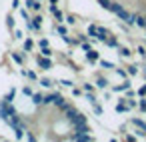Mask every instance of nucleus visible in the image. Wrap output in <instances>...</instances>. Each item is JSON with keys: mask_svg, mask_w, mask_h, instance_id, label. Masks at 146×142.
Instances as JSON below:
<instances>
[{"mask_svg": "<svg viewBox=\"0 0 146 142\" xmlns=\"http://www.w3.org/2000/svg\"><path fill=\"white\" fill-rule=\"evenodd\" d=\"M144 46H146V44H144Z\"/></svg>", "mask_w": 146, "mask_h": 142, "instance_id": "nucleus-45", "label": "nucleus"}, {"mask_svg": "<svg viewBox=\"0 0 146 142\" xmlns=\"http://www.w3.org/2000/svg\"><path fill=\"white\" fill-rule=\"evenodd\" d=\"M62 94L60 92H56V90H50L48 94H44V102H42V108H52V104L60 98Z\"/></svg>", "mask_w": 146, "mask_h": 142, "instance_id": "nucleus-3", "label": "nucleus"}, {"mask_svg": "<svg viewBox=\"0 0 146 142\" xmlns=\"http://www.w3.org/2000/svg\"><path fill=\"white\" fill-rule=\"evenodd\" d=\"M62 42H64V44H68V46H78V38H72L70 34L62 36Z\"/></svg>", "mask_w": 146, "mask_h": 142, "instance_id": "nucleus-28", "label": "nucleus"}, {"mask_svg": "<svg viewBox=\"0 0 146 142\" xmlns=\"http://www.w3.org/2000/svg\"><path fill=\"white\" fill-rule=\"evenodd\" d=\"M94 86H96V90H106V88L110 86V78L104 76V74H96V78H94Z\"/></svg>", "mask_w": 146, "mask_h": 142, "instance_id": "nucleus-4", "label": "nucleus"}, {"mask_svg": "<svg viewBox=\"0 0 146 142\" xmlns=\"http://www.w3.org/2000/svg\"><path fill=\"white\" fill-rule=\"evenodd\" d=\"M116 112H118V114H126V112H130V108H128V104H126V98H120V100H118V104H116Z\"/></svg>", "mask_w": 146, "mask_h": 142, "instance_id": "nucleus-19", "label": "nucleus"}, {"mask_svg": "<svg viewBox=\"0 0 146 142\" xmlns=\"http://www.w3.org/2000/svg\"><path fill=\"white\" fill-rule=\"evenodd\" d=\"M48 2H50V4H58V2H60V0H48Z\"/></svg>", "mask_w": 146, "mask_h": 142, "instance_id": "nucleus-42", "label": "nucleus"}, {"mask_svg": "<svg viewBox=\"0 0 146 142\" xmlns=\"http://www.w3.org/2000/svg\"><path fill=\"white\" fill-rule=\"evenodd\" d=\"M144 88H146V82H144Z\"/></svg>", "mask_w": 146, "mask_h": 142, "instance_id": "nucleus-44", "label": "nucleus"}, {"mask_svg": "<svg viewBox=\"0 0 146 142\" xmlns=\"http://www.w3.org/2000/svg\"><path fill=\"white\" fill-rule=\"evenodd\" d=\"M16 94H18V90H16V88H10V90L2 96V100H4V102H14V100H16Z\"/></svg>", "mask_w": 146, "mask_h": 142, "instance_id": "nucleus-21", "label": "nucleus"}, {"mask_svg": "<svg viewBox=\"0 0 146 142\" xmlns=\"http://www.w3.org/2000/svg\"><path fill=\"white\" fill-rule=\"evenodd\" d=\"M82 96H84V98L88 100V104H90V106L98 102V100H96V94H94V92H82Z\"/></svg>", "mask_w": 146, "mask_h": 142, "instance_id": "nucleus-32", "label": "nucleus"}, {"mask_svg": "<svg viewBox=\"0 0 146 142\" xmlns=\"http://www.w3.org/2000/svg\"><path fill=\"white\" fill-rule=\"evenodd\" d=\"M40 54H42V56H50V58H52V56H54V50H52V46H46V48H40Z\"/></svg>", "mask_w": 146, "mask_h": 142, "instance_id": "nucleus-37", "label": "nucleus"}, {"mask_svg": "<svg viewBox=\"0 0 146 142\" xmlns=\"http://www.w3.org/2000/svg\"><path fill=\"white\" fill-rule=\"evenodd\" d=\"M56 84L62 86V88H72V86H74V80H70V78H58Z\"/></svg>", "mask_w": 146, "mask_h": 142, "instance_id": "nucleus-26", "label": "nucleus"}, {"mask_svg": "<svg viewBox=\"0 0 146 142\" xmlns=\"http://www.w3.org/2000/svg\"><path fill=\"white\" fill-rule=\"evenodd\" d=\"M112 72H114V74H116V76H118V78H120V80H124V78H130V76H128V72H126V68H124V66H122V68H120V66H116V68H114V70H112Z\"/></svg>", "mask_w": 146, "mask_h": 142, "instance_id": "nucleus-25", "label": "nucleus"}, {"mask_svg": "<svg viewBox=\"0 0 146 142\" xmlns=\"http://www.w3.org/2000/svg\"><path fill=\"white\" fill-rule=\"evenodd\" d=\"M42 4H44V2H38V0H26L24 6H26L30 12H40V10H42Z\"/></svg>", "mask_w": 146, "mask_h": 142, "instance_id": "nucleus-15", "label": "nucleus"}, {"mask_svg": "<svg viewBox=\"0 0 146 142\" xmlns=\"http://www.w3.org/2000/svg\"><path fill=\"white\" fill-rule=\"evenodd\" d=\"M18 112V108L14 106V102H4V100H0V120H2L4 124H8L10 116H14Z\"/></svg>", "mask_w": 146, "mask_h": 142, "instance_id": "nucleus-1", "label": "nucleus"}, {"mask_svg": "<svg viewBox=\"0 0 146 142\" xmlns=\"http://www.w3.org/2000/svg\"><path fill=\"white\" fill-rule=\"evenodd\" d=\"M42 102H44V92H32L30 104H32L34 108H42Z\"/></svg>", "mask_w": 146, "mask_h": 142, "instance_id": "nucleus-9", "label": "nucleus"}, {"mask_svg": "<svg viewBox=\"0 0 146 142\" xmlns=\"http://www.w3.org/2000/svg\"><path fill=\"white\" fill-rule=\"evenodd\" d=\"M136 52H138V56H140L142 60H146V46H144V44H138V46H136Z\"/></svg>", "mask_w": 146, "mask_h": 142, "instance_id": "nucleus-36", "label": "nucleus"}, {"mask_svg": "<svg viewBox=\"0 0 146 142\" xmlns=\"http://www.w3.org/2000/svg\"><path fill=\"white\" fill-rule=\"evenodd\" d=\"M38 84H40L44 90H52V88H54V84H56V80H54V78L44 76V78H40V80H38Z\"/></svg>", "mask_w": 146, "mask_h": 142, "instance_id": "nucleus-16", "label": "nucleus"}, {"mask_svg": "<svg viewBox=\"0 0 146 142\" xmlns=\"http://www.w3.org/2000/svg\"><path fill=\"white\" fill-rule=\"evenodd\" d=\"M22 50H24L26 54H28V52H32V50H34V38H30V36H28V38H24V42H22Z\"/></svg>", "mask_w": 146, "mask_h": 142, "instance_id": "nucleus-20", "label": "nucleus"}, {"mask_svg": "<svg viewBox=\"0 0 146 142\" xmlns=\"http://www.w3.org/2000/svg\"><path fill=\"white\" fill-rule=\"evenodd\" d=\"M34 60H36V64H38V68H40V70H50V68L54 66V60H52L50 56L36 54V56H34Z\"/></svg>", "mask_w": 146, "mask_h": 142, "instance_id": "nucleus-2", "label": "nucleus"}, {"mask_svg": "<svg viewBox=\"0 0 146 142\" xmlns=\"http://www.w3.org/2000/svg\"><path fill=\"white\" fill-rule=\"evenodd\" d=\"M92 112H94V116L96 118H100V116H104V108H102V104H92Z\"/></svg>", "mask_w": 146, "mask_h": 142, "instance_id": "nucleus-30", "label": "nucleus"}, {"mask_svg": "<svg viewBox=\"0 0 146 142\" xmlns=\"http://www.w3.org/2000/svg\"><path fill=\"white\" fill-rule=\"evenodd\" d=\"M12 132H14V138H16V140H24L26 126H22V124H14V126H12Z\"/></svg>", "mask_w": 146, "mask_h": 142, "instance_id": "nucleus-14", "label": "nucleus"}, {"mask_svg": "<svg viewBox=\"0 0 146 142\" xmlns=\"http://www.w3.org/2000/svg\"><path fill=\"white\" fill-rule=\"evenodd\" d=\"M6 26H8V30L12 32L14 28H16V16L10 12V14H6Z\"/></svg>", "mask_w": 146, "mask_h": 142, "instance_id": "nucleus-22", "label": "nucleus"}, {"mask_svg": "<svg viewBox=\"0 0 146 142\" xmlns=\"http://www.w3.org/2000/svg\"><path fill=\"white\" fill-rule=\"evenodd\" d=\"M94 90H96L94 82H82V92H94Z\"/></svg>", "mask_w": 146, "mask_h": 142, "instance_id": "nucleus-35", "label": "nucleus"}, {"mask_svg": "<svg viewBox=\"0 0 146 142\" xmlns=\"http://www.w3.org/2000/svg\"><path fill=\"white\" fill-rule=\"evenodd\" d=\"M32 92H34L32 84H26V86H22V90H20V94H22L24 98H30V96H32Z\"/></svg>", "mask_w": 146, "mask_h": 142, "instance_id": "nucleus-29", "label": "nucleus"}, {"mask_svg": "<svg viewBox=\"0 0 146 142\" xmlns=\"http://www.w3.org/2000/svg\"><path fill=\"white\" fill-rule=\"evenodd\" d=\"M142 78H144V82H146V62H142Z\"/></svg>", "mask_w": 146, "mask_h": 142, "instance_id": "nucleus-41", "label": "nucleus"}, {"mask_svg": "<svg viewBox=\"0 0 146 142\" xmlns=\"http://www.w3.org/2000/svg\"><path fill=\"white\" fill-rule=\"evenodd\" d=\"M104 46H108V48H116V50H118V46H120V40H118V36L110 32V34H108V38L104 40Z\"/></svg>", "mask_w": 146, "mask_h": 142, "instance_id": "nucleus-11", "label": "nucleus"}, {"mask_svg": "<svg viewBox=\"0 0 146 142\" xmlns=\"http://www.w3.org/2000/svg\"><path fill=\"white\" fill-rule=\"evenodd\" d=\"M48 12L52 14V18H54L56 22H64V12H62L56 4H50V2H48Z\"/></svg>", "mask_w": 146, "mask_h": 142, "instance_id": "nucleus-6", "label": "nucleus"}, {"mask_svg": "<svg viewBox=\"0 0 146 142\" xmlns=\"http://www.w3.org/2000/svg\"><path fill=\"white\" fill-rule=\"evenodd\" d=\"M52 32H54V34H58L60 38H62V36H66V34H70L68 24H64V22H56V24H54V28H52Z\"/></svg>", "mask_w": 146, "mask_h": 142, "instance_id": "nucleus-8", "label": "nucleus"}, {"mask_svg": "<svg viewBox=\"0 0 146 142\" xmlns=\"http://www.w3.org/2000/svg\"><path fill=\"white\" fill-rule=\"evenodd\" d=\"M26 78H28V80H30L32 84L40 80V78H38V72H36V70H26Z\"/></svg>", "mask_w": 146, "mask_h": 142, "instance_id": "nucleus-31", "label": "nucleus"}, {"mask_svg": "<svg viewBox=\"0 0 146 142\" xmlns=\"http://www.w3.org/2000/svg\"><path fill=\"white\" fill-rule=\"evenodd\" d=\"M142 114H146V96H138V106H136Z\"/></svg>", "mask_w": 146, "mask_h": 142, "instance_id": "nucleus-33", "label": "nucleus"}, {"mask_svg": "<svg viewBox=\"0 0 146 142\" xmlns=\"http://www.w3.org/2000/svg\"><path fill=\"white\" fill-rule=\"evenodd\" d=\"M10 60L18 66V68H22L24 66V60H26V52L22 50V52H10Z\"/></svg>", "mask_w": 146, "mask_h": 142, "instance_id": "nucleus-7", "label": "nucleus"}, {"mask_svg": "<svg viewBox=\"0 0 146 142\" xmlns=\"http://www.w3.org/2000/svg\"><path fill=\"white\" fill-rule=\"evenodd\" d=\"M12 38H14V40H24V30H20V28L16 26V28L12 30Z\"/></svg>", "mask_w": 146, "mask_h": 142, "instance_id": "nucleus-34", "label": "nucleus"}, {"mask_svg": "<svg viewBox=\"0 0 146 142\" xmlns=\"http://www.w3.org/2000/svg\"><path fill=\"white\" fill-rule=\"evenodd\" d=\"M20 6H22V0H12V4H10V8H12V10H18Z\"/></svg>", "mask_w": 146, "mask_h": 142, "instance_id": "nucleus-39", "label": "nucleus"}, {"mask_svg": "<svg viewBox=\"0 0 146 142\" xmlns=\"http://www.w3.org/2000/svg\"><path fill=\"white\" fill-rule=\"evenodd\" d=\"M64 24H68V26H76V24H78V18H76L74 14H64Z\"/></svg>", "mask_w": 146, "mask_h": 142, "instance_id": "nucleus-27", "label": "nucleus"}, {"mask_svg": "<svg viewBox=\"0 0 146 142\" xmlns=\"http://www.w3.org/2000/svg\"><path fill=\"white\" fill-rule=\"evenodd\" d=\"M96 30H98V24L96 22H92L90 26H88V30H86V34H88V38L94 42V38H96Z\"/></svg>", "mask_w": 146, "mask_h": 142, "instance_id": "nucleus-24", "label": "nucleus"}, {"mask_svg": "<svg viewBox=\"0 0 146 142\" xmlns=\"http://www.w3.org/2000/svg\"><path fill=\"white\" fill-rule=\"evenodd\" d=\"M72 96H82V88H72Z\"/></svg>", "mask_w": 146, "mask_h": 142, "instance_id": "nucleus-40", "label": "nucleus"}, {"mask_svg": "<svg viewBox=\"0 0 146 142\" xmlns=\"http://www.w3.org/2000/svg\"><path fill=\"white\" fill-rule=\"evenodd\" d=\"M84 54H86V62H88V64H96V62L100 60V52L94 50V48H90V50L84 52Z\"/></svg>", "mask_w": 146, "mask_h": 142, "instance_id": "nucleus-13", "label": "nucleus"}, {"mask_svg": "<svg viewBox=\"0 0 146 142\" xmlns=\"http://www.w3.org/2000/svg\"><path fill=\"white\" fill-rule=\"evenodd\" d=\"M134 24H136L138 28H142V30H144V26H146V14H136Z\"/></svg>", "mask_w": 146, "mask_h": 142, "instance_id": "nucleus-23", "label": "nucleus"}, {"mask_svg": "<svg viewBox=\"0 0 146 142\" xmlns=\"http://www.w3.org/2000/svg\"><path fill=\"white\" fill-rule=\"evenodd\" d=\"M38 46H40V48H46V46H50V40H48L46 36H42V38L38 40Z\"/></svg>", "mask_w": 146, "mask_h": 142, "instance_id": "nucleus-38", "label": "nucleus"}, {"mask_svg": "<svg viewBox=\"0 0 146 142\" xmlns=\"http://www.w3.org/2000/svg\"><path fill=\"white\" fill-rule=\"evenodd\" d=\"M96 64H98V66H100L102 70H110V72H112V70L116 68V64H114V62H110V60H104V58H100V60H98Z\"/></svg>", "mask_w": 146, "mask_h": 142, "instance_id": "nucleus-18", "label": "nucleus"}, {"mask_svg": "<svg viewBox=\"0 0 146 142\" xmlns=\"http://www.w3.org/2000/svg\"><path fill=\"white\" fill-rule=\"evenodd\" d=\"M38 2H44V0H38Z\"/></svg>", "mask_w": 146, "mask_h": 142, "instance_id": "nucleus-43", "label": "nucleus"}, {"mask_svg": "<svg viewBox=\"0 0 146 142\" xmlns=\"http://www.w3.org/2000/svg\"><path fill=\"white\" fill-rule=\"evenodd\" d=\"M132 54H134V50H132L130 46H118V56H120L122 60H130Z\"/></svg>", "mask_w": 146, "mask_h": 142, "instance_id": "nucleus-12", "label": "nucleus"}, {"mask_svg": "<svg viewBox=\"0 0 146 142\" xmlns=\"http://www.w3.org/2000/svg\"><path fill=\"white\" fill-rule=\"evenodd\" d=\"M108 34H110V30L98 24V30H96V38H94V42H102V44H104V40L108 38Z\"/></svg>", "mask_w": 146, "mask_h": 142, "instance_id": "nucleus-10", "label": "nucleus"}, {"mask_svg": "<svg viewBox=\"0 0 146 142\" xmlns=\"http://www.w3.org/2000/svg\"><path fill=\"white\" fill-rule=\"evenodd\" d=\"M128 88H132L130 78H124L120 84H112V92H114V94H122V92H126Z\"/></svg>", "mask_w": 146, "mask_h": 142, "instance_id": "nucleus-5", "label": "nucleus"}, {"mask_svg": "<svg viewBox=\"0 0 146 142\" xmlns=\"http://www.w3.org/2000/svg\"><path fill=\"white\" fill-rule=\"evenodd\" d=\"M124 68H126V72H128V76H130V78L140 74V66H138V64H134V62H128Z\"/></svg>", "mask_w": 146, "mask_h": 142, "instance_id": "nucleus-17", "label": "nucleus"}]
</instances>
